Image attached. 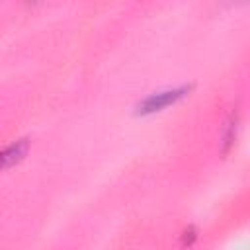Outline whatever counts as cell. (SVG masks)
Returning <instances> with one entry per match:
<instances>
[{"instance_id": "obj_2", "label": "cell", "mask_w": 250, "mask_h": 250, "mask_svg": "<svg viewBox=\"0 0 250 250\" xmlns=\"http://www.w3.org/2000/svg\"><path fill=\"white\" fill-rule=\"evenodd\" d=\"M27 152V139H20L12 145H8L6 148L0 150V170L2 168H10L16 162H20Z\"/></svg>"}, {"instance_id": "obj_1", "label": "cell", "mask_w": 250, "mask_h": 250, "mask_svg": "<svg viewBox=\"0 0 250 250\" xmlns=\"http://www.w3.org/2000/svg\"><path fill=\"white\" fill-rule=\"evenodd\" d=\"M189 90H191V86H180V88H174V90H164V92L150 94L148 98H145V100L137 105V113L146 115V113L160 111L162 107H166V105H170V104L178 102L180 98H184Z\"/></svg>"}]
</instances>
